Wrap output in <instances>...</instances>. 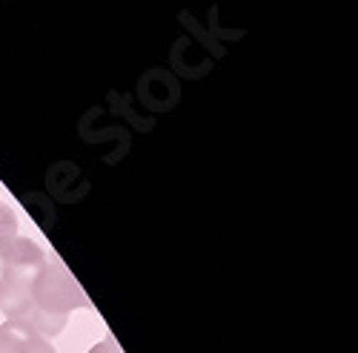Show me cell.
<instances>
[{"instance_id":"cell-1","label":"cell","mask_w":358,"mask_h":353,"mask_svg":"<svg viewBox=\"0 0 358 353\" xmlns=\"http://www.w3.org/2000/svg\"><path fill=\"white\" fill-rule=\"evenodd\" d=\"M26 299H29L26 328H32L43 339L61 333L72 310L89 307L86 293L57 258H46L43 268L29 279Z\"/></svg>"},{"instance_id":"cell-2","label":"cell","mask_w":358,"mask_h":353,"mask_svg":"<svg viewBox=\"0 0 358 353\" xmlns=\"http://www.w3.org/2000/svg\"><path fill=\"white\" fill-rule=\"evenodd\" d=\"M32 333L35 331L26 328L23 321H3L0 325V353H23Z\"/></svg>"},{"instance_id":"cell-5","label":"cell","mask_w":358,"mask_h":353,"mask_svg":"<svg viewBox=\"0 0 358 353\" xmlns=\"http://www.w3.org/2000/svg\"><path fill=\"white\" fill-rule=\"evenodd\" d=\"M89 353H124L121 347H117L112 339H103V342H98L92 350H89Z\"/></svg>"},{"instance_id":"cell-4","label":"cell","mask_w":358,"mask_h":353,"mask_svg":"<svg viewBox=\"0 0 358 353\" xmlns=\"http://www.w3.org/2000/svg\"><path fill=\"white\" fill-rule=\"evenodd\" d=\"M23 353H57V350H55V345L49 339H43L41 333H32V336H29V342H26Z\"/></svg>"},{"instance_id":"cell-3","label":"cell","mask_w":358,"mask_h":353,"mask_svg":"<svg viewBox=\"0 0 358 353\" xmlns=\"http://www.w3.org/2000/svg\"><path fill=\"white\" fill-rule=\"evenodd\" d=\"M17 239V216L9 204L0 201V253Z\"/></svg>"}]
</instances>
